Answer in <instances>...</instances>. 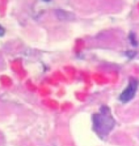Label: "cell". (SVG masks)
<instances>
[{"label": "cell", "instance_id": "6da1fadb", "mask_svg": "<svg viewBox=\"0 0 139 146\" xmlns=\"http://www.w3.org/2000/svg\"><path fill=\"white\" fill-rule=\"evenodd\" d=\"M115 124L111 111L106 105L101 107L99 113L93 116V129L101 137L107 136L113 130Z\"/></svg>", "mask_w": 139, "mask_h": 146}, {"label": "cell", "instance_id": "7a4b0ae2", "mask_svg": "<svg viewBox=\"0 0 139 146\" xmlns=\"http://www.w3.org/2000/svg\"><path fill=\"white\" fill-rule=\"evenodd\" d=\"M139 86V81L136 78H131L129 80L128 85L125 89L123 90V92L119 95V100L122 103H128L129 101L135 97V94L138 91V88Z\"/></svg>", "mask_w": 139, "mask_h": 146}, {"label": "cell", "instance_id": "3957f363", "mask_svg": "<svg viewBox=\"0 0 139 146\" xmlns=\"http://www.w3.org/2000/svg\"><path fill=\"white\" fill-rule=\"evenodd\" d=\"M55 13H56V15H57V18H59L60 20L70 21L73 20L74 18V14L70 13V12H66L64 10H57Z\"/></svg>", "mask_w": 139, "mask_h": 146}, {"label": "cell", "instance_id": "277c9868", "mask_svg": "<svg viewBox=\"0 0 139 146\" xmlns=\"http://www.w3.org/2000/svg\"><path fill=\"white\" fill-rule=\"evenodd\" d=\"M129 40H130V42H131V44L133 46H137L138 45V41L136 40V36L132 33L130 34V35H129Z\"/></svg>", "mask_w": 139, "mask_h": 146}, {"label": "cell", "instance_id": "5b68a950", "mask_svg": "<svg viewBox=\"0 0 139 146\" xmlns=\"http://www.w3.org/2000/svg\"><path fill=\"white\" fill-rule=\"evenodd\" d=\"M126 56L130 58H132L136 54H137V52H133V51H128V52H126L125 53Z\"/></svg>", "mask_w": 139, "mask_h": 146}, {"label": "cell", "instance_id": "8992f818", "mask_svg": "<svg viewBox=\"0 0 139 146\" xmlns=\"http://www.w3.org/2000/svg\"><path fill=\"white\" fill-rule=\"evenodd\" d=\"M5 35V28L0 25V37H3Z\"/></svg>", "mask_w": 139, "mask_h": 146}]
</instances>
